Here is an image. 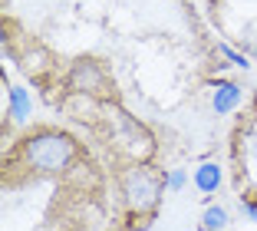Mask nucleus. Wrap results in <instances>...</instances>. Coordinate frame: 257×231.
<instances>
[{"label":"nucleus","mask_w":257,"mask_h":231,"mask_svg":"<svg viewBox=\"0 0 257 231\" xmlns=\"http://www.w3.org/2000/svg\"><path fill=\"white\" fill-rule=\"evenodd\" d=\"M76 159V142L66 132H37L23 142V162L40 175H60Z\"/></svg>","instance_id":"obj_1"},{"label":"nucleus","mask_w":257,"mask_h":231,"mask_svg":"<svg viewBox=\"0 0 257 231\" xmlns=\"http://www.w3.org/2000/svg\"><path fill=\"white\" fill-rule=\"evenodd\" d=\"M122 195L128 208L145 215V211H155V205L162 201V182L149 169H128L122 175Z\"/></svg>","instance_id":"obj_2"},{"label":"nucleus","mask_w":257,"mask_h":231,"mask_svg":"<svg viewBox=\"0 0 257 231\" xmlns=\"http://www.w3.org/2000/svg\"><path fill=\"white\" fill-rule=\"evenodd\" d=\"M66 83H69V90L86 93V96H106L109 93V76L96 60H76Z\"/></svg>","instance_id":"obj_3"},{"label":"nucleus","mask_w":257,"mask_h":231,"mask_svg":"<svg viewBox=\"0 0 257 231\" xmlns=\"http://www.w3.org/2000/svg\"><path fill=\"white\" fill-rule=\"evenodd\" d=\"M214 112H218V116H224V112H231L234 109L237 103H241V90H237L234 83H221L218 90H214Z\"/></svg>","instance_id":"obj_4"},{"label":"nucleus","mask_w":257,"mask_h":231,"mask_svg":"<svg viewBox=\"0 0 257 231\" xmlns=\"http://www.w3.org/2000/svg\"><path fill=\"white\" fill-rule=\"evenodd\" d=\"M195 185L201 188V192H214V188L221 185V172H218V165H201V169L195 172Z\"/></svg>","instance_id":"obj_5"},{"label":"nucleus","mask_w":257,"mask_h":231,"mask_svg":"<svg viewBox=\"0 0 257 231\" xmlns=\"http://www.w3.org/2000/svg\"><path fill=\"white\" fill-rule=\"evenodd\" d=\"M27 112H30V96H27V90L10 86V116H14V119H23Z\"/></svg>","instance_id":"obj_6"},{"label":"nucleus","mask_w":257,"mask_h":231,"mask_svg":"<svg viewBox=\"0 0 257 231\" xmlns=\"http://www.w3.org/2000/svg\"><path fill=\"white\" fill-rule=\"evenodd\" d=\"M224 224H227V211L224 208H208L204 218H201V231H218V228H224Z\"/></svg>","instance_id":"obj_7"},{"label":"nucleus","mask_w":257,"mask_h":231,"mask_svg":"<svg viewBox=\"0 0 257 231\" xmlns=\"http://www.w3.org/2000/svg\"><path fill=\"white\" fill-rule=\"evenodd\" d=\"M188 182V175H185L182 169H175V172H168V179H165V188H172V192H178V188Z\"/></svg>","instance_id":"obj_8"},{"label":"nucleus","mask_w":257,"mask_h":231,"mask_svg":"<svg viewBox=\"0 0 257 231\" xmlns=\"http://www.w3.org/2000/svg\"><path fill=\"white\" fill-rule=\"evenodd\" d=\"M244 43L250 46V50L257 53V20H250V23H244Z\"/></svg>","instance_id":"obj_9"},{"label":"nucleus","mask_w":257,"mask_h":231,"mask_svg":"<svg viewBox=\"0 0 257 231\" xmlns=\"http://www.w3.org/2000/svg\"><path fill=\"white\" fill-rule=\"evenodd\" d=\"M218 50L224 53V56H227V60H231V63H234V66H247V60H244V56H241V53H237V50H231V46H224V43H221Z\"/></svg>","instance_id":"obj_10"},{"label":"nucleus","mask_w":257,"mask_h":231,"mask_svg":"<svg viewBox=\"0 0 257 231\" xmlns=\"http://www.w3.org/2000/svg\"><path fill=\"white\" fill-rule=\"evenodd\" d=\"M244 211H247L250 218H257V205H244Z\"/></svg>","instance_id":"obj_11"}]
</instances>
